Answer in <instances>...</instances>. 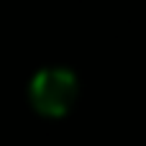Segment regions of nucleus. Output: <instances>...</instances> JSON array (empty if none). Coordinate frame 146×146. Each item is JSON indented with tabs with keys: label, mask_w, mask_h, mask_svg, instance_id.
Instances as JSON below:
<instances>
[{
	"label": "nucleus",
	"mask_w": 146,
	"mask_h": 146,
	"mask_svg": "<svg viewBox=\"0 0 146 146\" xmlns=\"http://www.w3.org/2000/svg\"><path fill=\"white\" fill-rule=\"evenodd\" d=\"M80 95L77 74L67 67H44L28 82V103L44 118H64Z\"/></svg>",
	"instance_id": "nucleus-1"
}]
</instances>
